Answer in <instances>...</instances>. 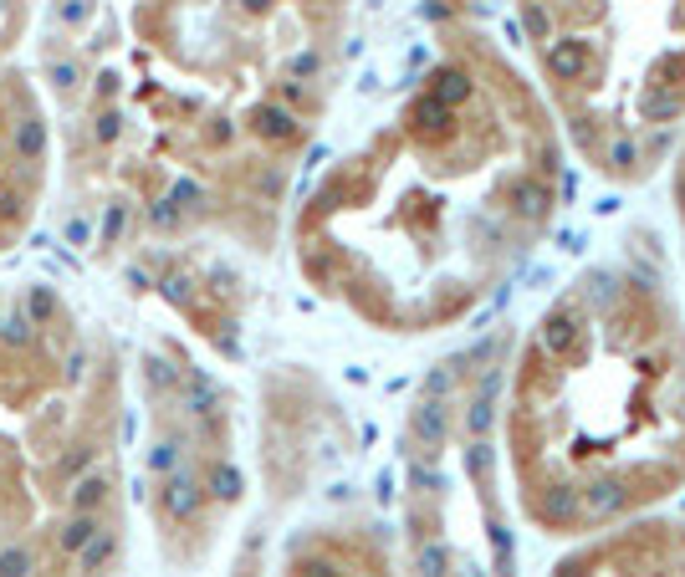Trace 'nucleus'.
Wrapping results in <instances>:
<instances>
[{
    "mask_svg": "<svg viewBox=\"0 0 685 577\" xmlns=\"http://www.w3.org/2000/svg\"><path fill=\"white\" fill-rule=\"evenodd\" d=\"M164 506H169V516H190L200 506V485L190 475H175V481L164 485Z\"/></svg>",
    "mask_w": 685,
    "mask_h": 577,
    "instance_id": "7ed1b4c3",
    "label": "nucleus"
},
{
    "mask_svg": "<svg viewBox=\"0 0 685 577\" xmlns=\"http://www.w3.org/2000/svg\"><path fill=\"white\" fill-rule=\"evenodd\" d=\"M292 577H343L333 557H297L292 562Z\"/></svg>",
    "mask_w": 685,
    "mask_h": 577,
    "instance_id": "423d86ee",
    "label": "nucleus"
},
{
    "mask_svg": "<svg viewBox=\"0 0 685 577\" xmlns=\"http://www.w3.org/2000/svg\"><path fill=\"white\" fill-rule=\"evenodd\" d=\"M675 200H680V220H685V154H680V169H675Z\"/></svg>",
    "mask_w": 685,
    "mask_h": 577,
    "instance_id": "0eeeda50",
    "label": "nucleus"
},
{
    "mask_svg": "<svg viewBox=\"0 0 685 577\" xmlns=\"http://www.w3.org/2000/svg\"><path fill=\"white\" fill-rule=\"evenodd\" d=\"M113 552H118V536H113V531L103 527V531L93 536V542L82 546V552H72V557H77V572H87V577H93V572H103V567L113 562Z\"/></svg>",
    "mask_w": 685,
    "mask_h": 577,
    "instance_id": "f03ea898",
    "label": "nucleus"
},
{
    "mask_svg": "<svg viewBox=\"0 0 685 577\" xmlns=\"http://www.w3.org/2000/svg\"><path fill=\"white\" fill-rule=\"evenodd\" d=\"M97 531H103V516H97V511H72L62 527H57V552L72 557V552H82V546L93 542Z\"/></svg>",
    "mask_w": 685,
    "mask_h": 577,
    "instance_id": "f257e3e1",
    "label": "nucleus"
},
{
    "mask_svg": "<svg viewBox=\"0 0 685 577\" xmlns=\"http://www.w3.org/2000/svg\"><path fill=\"white\" fill-rule=\"evenodd\" d=\"M67 500H72V511H97V506L108 500V481H103V475H87V481H77L67 491Z\"/></svg>",
    "mask_w": 685,
    "mask_h": 577,
    "instance_id": "20e7f679",
    "label": "nucleus"
},
{
    "mask_svg": "<svg viewBox=\"0 0 685 577\" xmlns=\"http://www.w3.org/2000/svg\"><path fill=\"white\" fill-rule=\"evenodd\" d=\"M0 577H36L32 546H0Z\"/></svg>",
    "mask_w": 685,
    "mask_h": 577,
    "instance_id": "39448f33",
    "label": "nucleus"
}]
</instances>
